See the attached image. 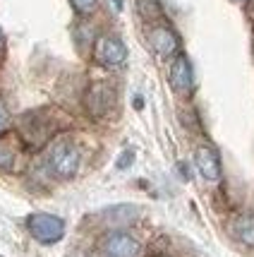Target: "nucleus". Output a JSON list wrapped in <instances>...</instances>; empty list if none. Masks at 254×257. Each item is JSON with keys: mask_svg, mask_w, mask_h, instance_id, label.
<instances>
[{"mask_svg": "<svg viewBox=\"0 0 254 257\" xmlns=\"http://www.w3.org/2000/svg\"><path fill=\"white\" fill-rule=\"evenodd\" d=\"M103 252L108 257H142V245L139 240L132 238L130 233H122V231H115V233H108L103 238Z\"/></svg>", "mask_w": 254, "mask_h": 257, "instance_id": "423d86ee", "label": "nucleus"}, {"mask_svg": "<svg viewBox=\"0 0 254 257\" xmlns=\"http://www.w3.org/2000/svg\"><path fill=\"white\" fill-rule=\"evenodd\" d=\"M72 3V8L77 15H91V12L96 10V3L99 0H70Z\"/></svg>", "mask_w": 254, "mask_h": 257, "instance_id": "ddd939ff", "label": "nucleus"}, {"mask_svg": "<svg viewBox=\"0 0 254 257\" xmlns=\"http://www.w3.org/2000/svg\"><path fill=\"white\" fill-rule=\"evenodd\" d=\"M170 87L177 94H189L194 87V75H192V65L185 56H177L170 65Z\"/></svg>", "mask_w": 254, "mask_h": 257, "instance_id": "1a4fd4ad", "label": "nucleus"}, {"mask_svg": "<svg viewBox=\"0 0 254 257\" xmlns=\"http://www.w3.org/2000/svg\"><path fill=\"white\" fill-rule=\"evenodd\" d=\"M0 41H3V32H0Z\"/></svg>", "mask_w": 254, "mask_h": 257, "instance_id": "a211bd4d", "label": "nucleus"}, {"mask_svg": "<svg viewBox=\"0 0 254 257\" xmlns=\"http://www.w3.org/2000/svg\"><path fill=\"white\" fill-rule=\"evenodd\" d=\"M137 10L146 22H156V20L163 17V8H161L158 0H137Z\"/></svg>", "mask_w": 254, "mask_h": 257, "instance_id": "f8f14e48", "label": "nucleus"}, {"mask_svg": "<svg viewBox=\"0 0 254 257\" xmlns=\"http://www.w3.org/2000/svg\"><path fill=\"white\" fill-rule=\"evenodd\" d=\"M8 127H10V113H8V108L0 103V135L5 133Z\"/></svg>", "mask_w": 254, "mask_h": 257, "instance_id": "4468645a", "label": "nucleus"}, {"mask_svg": "<svg viewBox=\"0 0 254 257\" xmlns=\"http://www.w3.org/2000/svg\"><path fill=\"white\" fill-rule=\"evenodd\" d=\"M149 44L161 58H170L180 51V39L168 24H156L149 32Z\"/></svg>", "mask_w": 254, "mask_h": 257, "instance_id": "0eeeda50", "label": "nucleus"}, {"mask_svg": "<svg viewBox=\"0 0 254 257\" xmlns=\"http://www.w3.org/2000/svg\"><path fill=\"white\" fill-rule=\"evenodd\" d=\"M48 168L58 178L70 180L79 171V152L70 140H56L48 152Z\"/></svg>", "mask_w": 254, "mask_h": 257, "instance_id": "f03ea898", "label": "nucleus"}, {"mask_svg": "<svg viewBox=\"0 0 254 257\" xmlns=\"http://www.w3.org/2000/svg\"><path fill=\"white\" fill-rule=\"evenodd\" d=\"M132 159H134V152H125V154L120 157V161H118V168L130 166V164H132Z\"/></svg>", "mask_w": 254, "mask_h": 257, "instance_id": "2eb2a0df", "label": "nucleus"}, {"mask_svg": "<svg viewBox=\"0 0 254 257\" xmlns=\"http://www.w3.org/2000/svg\"><path fill=\"white\" fill-rule=\"evenodd\" d=\"M94 58L96 63L106 67H118L127 60V48L118 36H99L96 39V46H94Z\"/></svg>", "mask_w": 254, "mask_h": 257, "instance_id": "39448f33", "label": "nucleus"}, {"mask_svg": "<svg viewBox=\"0 0 254 257\" xmlns=\"http://www.w3.org/2000/svg\"><path fill=\"white\" fill-rule=\"evenodd\" d=\"M56 133H58V125L51 118H46L44 111L24 113L22 120H20V140L24 145H29L32 149L46 147Z\"/></svg>", "mask_w": 254, "mask_h": 257, "instance_id": "f257e3e1", "label": "nucleus"}, {"mask_svg": "<svg viewBox=\"0 0 254 257\" xmlns=\"http://www.w3.org/2000/svg\"><path fill=\"white\" fill-rule=\"evenodd\" d=\"M232 233L237 240H242L244 245L254 247V214H242L232 221Z\"/></svg>", "mask_w": 254, "mask_h": 257, "instance_id": "9b49d317", "label": "nucleus"}, {"mask_svg": "<svg viewBox=\"0 0 254 257\" xmlns=\"http://www.w3.org/2000/svg\"><path fill=\"white\" fill-rule=\"evenodd\" d=\"M194 164L197 171L209 180V183H218L223 176V166H221V157L213 147H199L194 152Z\"/></svg>", "mask_w": 254, "mask_h": 257, "instance_id": "6e6552de", "label": "nucleus"}, {"mask_svg": "<svg viewBox=\"0 0 254 257\" xmlns=\"http://www.w3.org/2000/svg\"><path fill=\"white\" fill-rule=\"evenodd\" d=\"M154 257H175V255H166V252H163V255H154Z\"/></svg>", "mask_w": 254, "mask_h": 257, "instance_id": "dca6fc26", "label": "nucleus"}, {"mask_svg": "<svg viewBox=\"0 0 254 257\" xmlns=\"http://www.w3.org/2000/svg\"><path fill=\"white\" fill-rule=\"evenodd\" d=\"M113 106H115V87L108 82H94L84 94V108L91 118L108 115Z\"/></svg>", "mask_w": 254, "mask_h": 257, "instance_id": "20e7f679", "label": "nucleus"}, {"mask_svg": "<svg viewBox=\"0 0 254 257\" xmlns=\"http://www.w3.org/2000/svg\"><path fill=\"white\" fill-rule=\"evenodd\" d=\"M235 3H240V5H242V3H249V0H235Z\"/></svg>", "mask_w": 254, "mask_h": 257, "instance_id": "f3484780", "label": "nucleus"}, {"mask_svg": "<svg viewBox=\"0 0 254 257\" xmlns=\"http://www.w3.org/2000/svg\"><path fill=\"white\" fill-rule=\"evenodd\" d=\"M20 159H22L20 142H15V137L0 135V171H15Z\"/></svg>", "mask_w": 254, "mask_h": 257, "instance_id": "9d476101", "label": "nucleus"}, {"mask_svg": "<svg viewBox=\"0 0 254 257\" xmlns=\"http://www.w3.org/2000/svg\"><path fill=\"white\" fill-rule=\"evenodd\" d=\"M27 228H29V233L39 240V243H46V245H51V243H58L63 235H65V221L60 219V216H53V214H32L29 219H27Z\"/></svg>", "mask_w": 254, "mask_h": 257, "instance_id": "7ed1b4c3", "label": "nucleus"}]
</instances>
